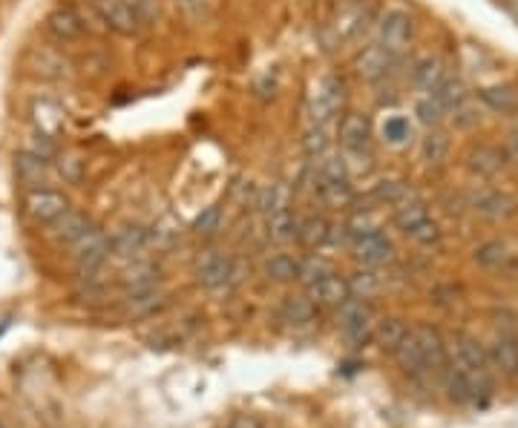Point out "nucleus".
Returning a JSON list of instances; mask_svg holds the SVG:
<instances>
[{"instance_id": "nucleus-1", "label": "nucleus", "mask_w": 518, "mask_h": 428, "mask_svg": "<svg viewBox=\"0 0 518 428\" xmlns=\"http://www.w3.org/2000/svg\"><path fill=\"white\" fill-rule=\"evenodd\" d=\"M346 81L337 78V75H323L311 84L308 92V118L311 124H329L337 115H343L346 110Z\"/></svg>"}, {"instance_id": "nucleus-2", "label": "nucleus", "mask_w": 518, "mask_h": 428, "mask_svg": "<svg viewBox=\"0 0 518 428\" xmlns=\"http://www.w3.org/2000/svg\"><path fill=\"white\" fill-rule=\"evenodd\" d=\"M337 141L343 156H375V127L369 115L343 113L337 124Z\"/></svg>"}, {"instance_id": "nucleus-3", "label": "nucleus", "mask_w": 518, "mask_h": 428, "mask_svg": "<svg viewBox=\"0 0 518 428\" xmlns=\"http://www.w3.org/2000/svg\"><path fill=\"white\" fill-rule=\"evenodd\" d=\"M70 207V196L55 187H32L24 196V216L32 225H52Z\"/></svg>"}, {"instance_id": "nucleus-4", "label": "nucleus", "mask_w": 518, "mask_h": 428, "mask_svg": "<svg viewBox=\"0 0 518 428\" xmlns=\"http://www.w3.org/2000/svg\"><path fill=\"white\" fill-rule=\"evenodd\" d=\"M415 41V18L406 9H389L380 21H377V44L386 52H392L395 58L403 55Z\"/></svg>"}, {"instance_id": "nucleus-5", "label": "nucleus", "mask_w": 518, "mask_h": 428, "mask_svg": "<svg viewBox=\"0 0 518 428\" xmlns=\"http://www.w3.org/2000/svg\"><path fill=\"white\" fill-rule=\"evenodd\" d=\"M72 259L81 279H93L98 268L104 265V259L110 256V236L104 230H87L78 242H72Z\"/></svg>"}, {"instance_id": "nucleus-6", "label": "nucleus", "mask_w": 518, "mask_h": 428, "mask_svg": "<svg viewBox=\"0 0 518 428\" xmlns=\"http://www.w3.org/2000/svg\"><path fill=\"white\" fill-rule=\"evenodd\" d=\"M44 29L52 41L58 44H75L87 35V23L84 15L75 3H58L44 15Z\"/></svg>"}, {"instance_id": "nucleus-7", "label": "nucleus", "mask_w": 518, "mask_h": 428, "mask_svg": "<svg viewBox=\"0 0 518 428\" xmlns=\"http://www.w3.org/2000/svg\"><path fill=\"white\" fill-rule=\"evenodd\" d=\"M337 319H340L343 334L352 342H366L375 331V308L369 305V299H360V296H349L337 308Z\"/></svg>"}, {"instance_id": "nucleus-8", "label": "nucleus", "mask_w": 518, "mask_h": 428, "mask_svg": "<svg viewBox=\"0 0 518 428\" xmlns=\"http://www.w3.org/2000/svg\"><path fill=\"white\" fill-rule=\"evenodd\" d=\"M26 115H29L32 133H41V136L49 138H61L64 136V130H67V113H64V107H61L55 98H49V95L32 98Z\"/></svg>"}, {"instance_id": "nucleus-9", "label": "nucleus", "mask_w": 518, "mask_h": 428, "mask_svg": "<svg viewBox=\"0 0 518 428\" xmlns=\"http://www.w3.org/2000/svg\"><path fill=\"white\" fill-rule=\"evenodd\" d=\"M95 12L101 15V21L107 23L110 32H116L121 38H133L142 29V18L136 15L130 0H90Z\"/></svg>"}, {"instance_id": "nucleus-10", "label": "nucleus", "mask_w": 518, "mask_h": 428, "mask_svg": "<svg viewBox=\"0 0 518 428\" xmlns=\"http://www.w3.org/2000/svg\"><path fill=\"white\" fill-rule=\"evenodd\" d=\"M352 253L354 259L366 268H380V265H389L395 259V245L386 239L383 230H372L366 236H357L352 239Z\"/></svg>"}, {"instance_id": "nucleus-11", "label": "nucleus", "mask_w": 518, "mask_h": 428, "mask_svg": "<svg viewBox=\"0 0 518 428\" xmlns=\"http://www.w3.org/2000/svg\"><path fill=\"white\" fill-rule=\"evenodd\" d=\"M464 167L470 170V176H475V179H495L507 167V156L495 144H475L470 153L464 156Z\"/></svg>"}, {"instance_id": "nucleus-12", "label": "nucleus", "mask_w": 518, "mask_h": 428, "mask_svg": "<svg viewBox=\"0 0 518 428\" xmlns=\"http://www.w3.org/2000/svg\"><path fill=\"white\" fill-rule=\"evenodd\" d=\"M395 64V55L386 52L380 44L363 46L357 55H354V72L363 78V81H383Z\"/></svg>"}, {"instance_id": "nucleus-13", "label": "nucleus", "mask_w": 518, "mask_h": 428, "mask_svg": "<svg viewBox=\"0 0 518 428\" xmlns=\"http://www.w3.org/2000/svg\"><path fill=\"white\" fill-rule=\"evenodd\" d=\"M412 84L421 92H435L449 78L447 61L441 55H424L412 64Z\"/></svg>"}, {"instance_id": "nucleus-14", "label": "nucleus", "mask_w": 518, "mask_h": 428, "mask_svg": "<svg viewBox=\"0 0 518 428\" xmlns=\"http://www.w3.org/2000/svg\"><path fill=\"white\" fill-rule=\"evenodd\" d=\"M236 276V265L231 256L225 253H213L208 256L202 265H199V282L208 288V291H222L234 282Z\"/></svg>"}, {"instance_id": "nucleus-15", "label": "nucleus", "mask_w": 518, "mask_h": 428, "mask_svg": "<svg viewBox=\"0 0 518 428\" xmlns=\"http://www.w3.org/2000/svg\"><path fill=\"white\" fill-rule=\"evenodd\" d=\"M308 299L314 305H323V308H340L352 293H349V282L343 276L331 271L329 276H323L320 282H314L311 288H306Z\"/></svg>"}, {"instance_id": "nucleus-16", "label": "nucleus", "mask_w": 518, "mask_h": 428, "mask_svg": "<svg viewBox=\"0 0 518 428\" xmlns=\"http://www.w3.org/2000/svg\"><path fill=\"white\" fill-rule=\"evenodd\" d=\"M412 334L421 345L426 371H444L447 368V345H444L441 331L432 328V325H418V328H412Z\"/></svg>"}, {"instance_id": "nucleus-17", "label": "nucleus", "mask_w": 518, "mask_h": 428, "mask_svg": "<svg viewBox=\"0 0 518 428\" xmlns=\"http://www.w3.org/2000/svg\"><path fill=\"white\" fill-rule=\"evenodd\" d=\"M490 354V365L501 377H510L516 380L518 377V339L510 337V334H498L493 339V345L487 348Z\"/></svg>"}, {"instance_id": "nucleus-18", "label": "nucleus", "mask_w": 518, "mask_h": 428, "mask_svg": "<svg viewBox=\"0 0 518 428\" xmlns=\"http://www.w3.org/2000/svg\"><path fill=\"white\" fill-rule=\"evenodd\" d=\"M49 227H52L49 233H52V239H55V242H61V245H72V242H78L87 230H93L95 225H93V219H90L84 210H72L70 207L64 216H58V219H55Z\"/></svg>"}, {"instance_id": "nucleus-19", "label": "nucleus", "mask_w": 518, "mask_h": 428, "mask_svg": "<svg viewBox=\"0 0 518 428\" xmlns=\"http://www.w3.org/2000/svg\"><path fill=\"white\" fill-rule=\"evenodd\" d=\"M481 101V107L493 110L498 115H513L518 113V87L516 84H493V87H484L475 95Z\"/></svg>"}, {"instance_id": "nucleus-20", "label": "nucleus", "mask_w": 518, "mask_h": 428, "mask_svg": "<svg viewBox=\"0 0 518 428\" xmlns=\"http://www.w3.org/2000/svg\"><path fill=\"white\" fill-rule=\"evenodd\" d=\"M49 173H52V161L32 156V153H26V150H21V153L15 156V176H18V181L26 184L29 190H32V187H44Z\"/></svg>"}, {"instance_id": "nucleus-21", "label": "nucleus", "mask_w": 518, "mask_h": 428, "mask_svg": "<svg viewBox=\"0 0 518 428\" xmlns=\"http://www.w3.org/2000/svg\"><path fill=\"white\" fill-rule=\"evenodd\" d=\"M32 67H35V75L49 78V81H61L70 75V61L58 49H49V46L32 52Z\"/></svg>"}, {"instance_id": "nucleus-22", "label": "nucleus", "mask_w": 518, "mask_h": 428, "mask_svg": "<svg viewBox=\"0 0 518 428\" xmlns=\"http://www.w3.org/2000/svg\"><path fill=\"white\" fill-rule=\"evenodd\" d=\"M484 219H507V216H513L516 213V199L513 196H507V193H501V190H484L475 204H472Z\"/></svg>"}, {"instance_id": "nucleus-23", "label": "nucleus", "mask_w": 518, "mask_h": 428, "mask_svg": "<svg viewBox=\"0 0 518 428\" xmlns=\"http://www.w3.org/2000/svg\"><path fill=\"white\" fill-rule=\"evenodd\" d=\"M412 196H415V193H412L409 181L383 179V181H377L375 187H372L369 202L380 204V207H395V204L406 202V199H412Z\"/></svg>"}, {"instance_id": "nucleus-24", "label": "nucleus", "mask_w": 518, "mask_h": 428, "mask_svg": "<svg viewBox=\"0 0 518 428\" xmlns=\"http://www.w3.org/2000/svg\"><path fill=\"white\" fill-rule=\"evenodd\" d=\"M426 219H429V207H426L421 199H415V196L392 207V222H395V227L403 230V233L415 230V227L421 225V222H426Z\"/></svg>"}, {"instance_id": "nucleus-25", "label": "nucleus", "mask_w": 518, "mask_h": 428, "mask_svg": "<svg viewBox=\"0 0 518 428\" xmlns=\"http://www.w3.org/2000/svg\"><path fill=\"white\" fill-rule=\"evenodd\" d=\"M392 357H395V362L401 365L406 374H424L426 371L424 354H421V345H418V339L412 334V328H409V334L401 339V345L392 351Z\"/></svg>"}, {"instance_id": "nucleus-26", "label": "nucleus", "mask_w": 518, "mask_h": 428, "mask_svg": "<svg viewBox=\"0 0 518 428\" xmlns=\"http://www.w3.org/2000/svg\"><path fill=\"white\" fill-rule=\"evenodd\" d=\"M297 225H300V219L291 213V207H288V210H280V213L265 216V233H268V239H271V242H280V245L297 239Z\"/></svg>"}, {"instance_id": "nucleus-27", "label": "nucleus", "mask_w": 518, "mask_h": 428, "mask_svg": "<svg viewBox=\"0 0 518 428\" xmlns=\"http://www.w3.org/2000/svg\"><path fill=\"white\" fill-rule=\"evenodd\" d=\"M167 305V293L156 288H147V291H133L127 299V314L130 316H150L156 311H162Z\"/></svg>"}, {"instance_id": "nucleus-28", "label": "nucleus", "mask_w": 518, "mask_h": 428, "mask_svg": "<svg viewBox=\"0 0 518 428\" xmlns=\"http://www.w3.org/2000/svg\"><path fill=\"white\" fill-rule=\"evenodd\" d=\"M257 207L271 216V213H280V210H288L291 207V187L283 184V181H274L268 187H262L257 193Z\"/></svg>"}, {"instance_id": "nucleus-29", "label": "nucleus", "mask_w": 518, "mask_h": 428, "mask_svg": "<svg viewBox=\"0 0 518 428\" xmlns=\"http://www.w3.org/2000/svg\"><path fill=\"white\" fill-rule=\"evenodd\" d=\"M144 245H147V230L139 225L121 227L116 236L110 239V253H118V256H133V253H142Z\"/></svg>"}, {"instance_id": "nucleus-30", "label": "nucleus", "mask_w": 518, "mask_h": 428, "mask_svg": "<svg viewBox=\"0 0 518 428\" xmlns=\"http://www.w3.org/2000/svg\"><path fill=\"white\" fill-rule=\"evenodd\" d=\"M329 219L326 216H308L303 219L300 225H297V239H300V245L303 248H323L326 245V239H329Z\"/></svg>"}, {"instance_id": "nucleus-31", "label": "nucleus", "mask_w": 518, "mask_h": 428, "mask_svg": "<svg viewBox=\"0 0 518 428\" xmlns=\"http://www.w3.org/2000/svg\"><path fill=\"white\" fill-rule=\"evenodd\" d=\"M449 136L444 130H438V127H432L424 138H421V147H418V153H421V161L424 164H444L449 156Z\"/></svg>"}, {"instance_id": "nucleus-32", "label": "nucleus", "mask_w": 518, "mask_h": 428, "mask_svg": "<svg viewBox=\"0 0 518 428\" xmlns=\"http://www.w3.org/2000/svg\"><path fill=\"white\" fill-rule=\"evenodd\" d=\"M409 334V328H406V322L403 319H395V316H389V319H383V322H377L375 331H372V337L375 342L383 348V351H395L398 345H401V339Z\"/></svg>"}, {"instance_id": "nucleus-33", "label": "nucleus", "mask_w": 518, "mask_h": 428, "mask_svg": "<svg viewBox=\"0 0 518 428\" xmlns=\"http://www.w3.org/2000/svg\"><path fill=\"white\" fill-rule=\"evenodd\" d=\"M380 138L389 144V147H403L409 144L412 138V124L406 115H386V121L380 124Z\"/></svg>"}, {"instance_id": "nucleus-34", "label": "nucleus", "mask_w": 518, "mask_h": 428, "mask_svg": "<svg viewBox=\"0 0 518 428\" xmlns=\"http://www.w3.org/2000/svg\"><path fill=\"white\" fill-rule=\"evenodd\" d=\"M300 271V259L288 256V253H274L268 262H265V276L271 282H294Z\"/></svg>"}, {"instance_id": "nucleus-35", "label": "nucleus", "mask_w": 518, "mask_h": 428, "mask_svg": "<svg viewBox=\"0 0 518 428\" xmlns=\"http://www.w3.org/2000/svg\"><path fill=\"white\" fill-rule=\"evenodd\" d=\"M124 285L130 291H147L159 285V268L153 262H136L130 271L124 273Z\"/></svg>"}, {"instance_id": "nucleus-36", "label": "nucleus", "mask_w": 518, "mask_h": 428, "mask_svg": "<svg viewBox=\"0 0 518 428\" xmlns=\"http://www.w3.org/2000/svg\"><path fill=\"white\" fill-rule=\"evenodd\" d=\"M415 115H418V121H421V124H426V127L432 130V127H441V124H444L447 110L441 107V101H438L432 92H424V95L415 101Z\"/></svg>"}, {"instance_id": "nucleus-37", "label": "nucleus", "mask_w": 518, "mask_h": 428, "mask_svg": "<svg viewBox=\"0 0 518 428\" xmlns=\"http://www.w3.org/2000/svg\"><path fill=\"white\" fill-rule=\"evenodd\" d=\"M52 164H55L58 179H64L67 184H81L84 176H87V164H84V158L75 156V153H61V156L55 158Z\"/></svg>"}, {"instance_id": "nucleus-38", "label": "nucleus", "mask_w": 518, "mask_h": 428, "mask_svg": "<svg viewBox=\"0 0 518 428\" xmlns=\"http://www.w3.org/2000/svg\"><path fill=\"white\" fill-rule=\"evenodd\" d=\"M449 115H452V121H455L458 130H470V127H475V124L481 121V101L467 95L458 107L449 110Z\"/></svg>"}, {"instance_id": "nucleus-39", "label": "nucleus", "mask_w": 518, "mask_h": 428, "mask_svg": "<svg viewBox=\"0 0 518 428\" xmlns=\"http://www.w3.org/2000/svg\"><path fill=\"white\" fill-rule=\"evenodd\" d=\"M507 259H510V250H507V245H501V242H484L481 248L475 250V262L484 265V268H490V271L504 268Z\"/></svg>"}, {"instance_id": "nucleus-40", "label": "nucleus", "mask_w": 518, "mask_h": 428, "mask_svg": "<svg viewBox=\"0 0 518 428\" xmlns=\"http://www.w3.org/2000/svg\"><path fill=\"white\" fill-rule=\"evenodd\" d=\"M303 150H306L308 158H320L323 153H329L331 138L326 124H311V127H308L306 136H303Z\"/></svg>"}, {"instance_id": "nucleus-41", "label": "nucleus", "mask_w": 518, "mask_h": 428, "mask_svg": "<svg viewBox=\"0 0 518 428\" xmlns=\"http://www.w3.org/2000/svg\"><path fill=\"white\" fill-rule=\"evenodd\" d=\"M317 314V305L306 296H291V299H285L283 305V316L288 322H297V325H303V322H311Z\"/></svg>"}, {"instance_id": "nucleus-42", "label": "nucleus", "mask_w": 518, "mask_h": 428, "mask_svg": "<svg viewBox=\"0 0 518 428\" xmlns=\"http://www.w3.org/2000/svg\"><path fill=\"white\" fill-rule=\"evenodd\" d=\"M346 282H349V293H352V296H360V299H369V296H375V293L380 291V285H383V282H380V276H377L372 268L352 273V276H349Z\"/></svg>"}, {"instance_id": "nucleus-43", "label": "nucleus", "mask_w": 518, "mask_h": 428, "mask_svg": "<svg viewBox=\"0 0 518 428\" xmlns=\"http://www.w3.org/2000/svg\"><path fill=\"white\" fill-rule=\"evenodd\" d=\"M432 95L441 101V107H444L449 115V110H452V107H458L470 92H467V87H464V81H461V78H447V81H444L438 90L432 92Z\"/></svg>"}, {"instance_id": "nucleus-44", "label": "nucleus", "mask_w": 518, "mask_h": 428, "mask_svg": "<svg viewBox=\"0 0 518 428\" xmlns=\"http://www.w3.org/2000/svg\"><path fill=\"white\" fill-rule=\"evenodd\" d=\"M331 265L320 256H308L300 259V271H297V282H303V288H311L314 282H320L323 276H329Z\"/></svg>"}, {"instance_id": "nucleus-45", "label": "nucleus", "mask_w": 518, "mask_h": 428, "mask_svg": "<svg viewBox=\"0 0 518 428\" xmlns=\"http://www.w3.org/2000/svg\"><path fill=\"white\" fill-rule=\"evenodd\" d=\"M24 150L26 153H32V156L44 158V161H55V158L61 156V150H58V138L41 136V133H32L29 141H26Z\"/></svg>"}, {"instance_id": "nucleus-46", "label": "nucleus", "mask_w": 518, "mask_h": 428, "mask_svg": "<svg viewBox=\"0 0 518 428\" xmlns=\"http://www.w3.org/2000/svg\"><path fill=\"white\" fill-rule=\"evenodd\" d=\"M219 225H222V207L211 204V207H205V210L193 219L190 230H193L196 236H213V233L219 230Z\"/></svg>"}, {"instance_id": "nucleus-47", "label": "nucleus", "mask_w": 518, "mask_h": 428, "mask_svg": "<svg viewBox=\"0 0 518 428\" xmlns=\"http://www.w3.org/2000/svg\"><path fill=\"white\" fill-rule=\"evenodd\" d=\"M406 236H409L412 242L424 245V248H432V245H438V242H441V227L435 225L432 219H426V222H421L415 230H409Z\"/></svg>"}, {"instance_id": "nucleus-48", "label": "nucleus", "mask_w": 518, "mask_h": 428, "mask_svg": "<svg viewBox=\"0 0 518 428\" xmlns=\"http://www.w3.org/2000/svg\"><path fill=\"white\" fill-rule=\"evenodd\" d=\"M501 150H504V156H507V164H518V127H513V130L507 133Z\"/></svg>"}, {"instance_id": "nucleus-49", "label": "nucleus", "mask_w": 518, "mask_h": 428, "mask_svg": "<svg viewBox=\"0 0 518 428\" xmlns=\"http://www.w3.org/2000/svg\"><path fill=\"white\" fill-rule=\"evenodd\" d=\"M231 428H262L257 423V420H251V417H236L234 423H231Z\"/></svg>"}, {"instance_id": "nucleus-50", "label": "nucleus", "mask_w": 518, "mask_h": 428, "mask_svg": "<svg viewBox=\"0 0 518 428\" xmlns=\"http://www.w3.org/2000/svg\"><path fill=\"white\" fill-rule=\"evenodd\" d=\"M9 322H12V319H3V322H0V337H3L6 331H9Z\"/></svg>"}, {"instance_id": "nucleus-51", "label": "nucleus", "mask_w": 518, "mask_h": 428, "mask_svg": "<svg viewBox=\"0 0 518 428\" xmlns=\"http://www.w3.org/2000/svg\"><path fill=\"white\" fill-rule=\"evenodd\" d=\"M510 9H513V12L518 15V0H510Z\"/></svg>"}, {"instance_id": "nucleus-52", "label": "nucleus", "mask_w": 518, "mask_h": 428, "mask_svg": "<svg viewBox=\"0 0 518 428\" xmlns=\"http://www.w3.org/2000/svg\"><path fill=\"white\" fill-rule=\"evenodd\" d=\"M0 428H3V423H0Z\"/></svg>"}]
</instances>
